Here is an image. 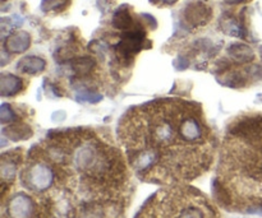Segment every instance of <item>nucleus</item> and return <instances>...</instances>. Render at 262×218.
Listing matches in <instances>:
<instances>
[{"label": "nucleus", "instance_id": "1", "mask_svg": "<svg viewBox=\"0 0 262 218\" xmlns=\"http://www.w3.org/2000/svg\"><path fill=\"white\" fill-rule=\"evenodd\" d=\"M117 134L135 175L164 186L191 183L206 174L217 146L201 105L178 97L128 109Z\"/></svg>", "mask_w": 262, "mask_h": 218}, {"label": "nucleus", "instance_id": "2", "mask_svg": "<svg viewBox=\"0 0 262 218\" xmlns=\"http://www.w3.org/2000/svg\"><path fill=\"white\" fill-rule=\"evenodd\" d=\"M51 174V184L37 197L51 218H74L99 207L124 206L129 188L125 156L91 128L49 133L32 148ZM36 197V196H35Z\"/></svg>", "mask_w": 262, "mask_h": 218}, {"label": "nucleus", "instance_id": "3", "mask_svg": "<svg viewBox=\"0 0 262 218\" xmlns=\"http://www.w3.org/2000/svg\"><path fill=\"white\" fill-rule=\"evenodd\" d=\"M212 191L227 211L262 216V112L238 115L228 124Z\"/></svg>", "mask_w": 262, "mask_h": 218}, {"label": "nucleus", "instance_id": "4", "mask_svg": "<svg viewBox=\"0 0 262 218\" xmlns=\"http://www.w3.org/2000/svg\"><path fill=\"white\" fill-rule=\"evenodd\" d=\"M135 218H222V214L204 193L181 184L152 194Z\"/></svg>", "mask_w": 262, "mask_h": 218}, {"label": "nucleus", "instance_id": "5", "mask_svg": "<svg viewBox=\"0 0 262 218\" xmlns=\"http://www.w3.org/2000/svg\"><path fill=\"white\" fill-rule=\"evenodd\" d=\"M184 22L189 27H202L207 25L212 17V10L209 5L201 2L189 3L183 10Z\"/></svg>", "mask_w": 262, "mask_h": 218}, {"label": "nucleus", "instance_id": "6", "mask_svg": "<svg viewBox=\"0 0 262 218\" xmlns=\"http://www.w3.org/2000/svg\"><path fill=\"white\" fill-rule=\"evenodd\" d=\"M31 45V36L25 31H18L8 36L5 40V50L9 54H20L27 50Z\"/></svg>", "mask_w": 262, "mask_h": 218}, {"label": "nucleus", "instance_id": "7", "mask_svg": "<svg viewBox=\"0 0 262 218\" xmlns=\"http://www.w3.org/2000/svg\"><path fill=\"white\" fill-rule=\"evenodd\" d=\"M46 66V61L38 56H25L18 61V71L25 74L36 76L37 73L42 71Z\"/></svg>", "mask_w": 262, "mask_h": 218}, {"label": "nucleus", "instance_id": "8", "mask_svg": "<svg viewBox=\"0 0 262 218\" xmlns=\"http://www.w3.org/2000/svg\"><path fill=\"white\" fill-rule=\"evenodd\" d=\"M0 83H2L3 96H15L23 89V79L17 76H13V74H3Z\"/></svg>", "mask_w": 262, "mask_h": 218}, {"label": "nucleus", "instance_id": "9", "mask_svg": "<svg viewBox=\"0 0 262 218\" xmlns=\"http://www.w3.org/2000/svg\"><path fill=\"white\" fill-rule=\"evenodd\" d=\"M133 17L132 14L128 10L127 5L124 7H120L117 12L114 13V17H113L112 25L113 27L118 28V30L122 31H127L133 28Z\"/></svg>", "mask_w": 262, "mask_h": 218}, {"label": "nucleus", "instance_id": "10", "mask_svg": "<svg viewBox=\"0 0 262 218\" xmlns=\"http://www.w3.org/2000/svg\"><path fill=\"white\" fill-rule=\"evenodd\" d=\"M228 53L234 60L239 61V63H248L255 58V53L252 49L245 43H234L228 49Z\"/></svg>", "mask_w": 262, "mask_h": 218}, {"label": "nucleus", "instance_id": "11", "mask_svg": "<svg viewBox=\"0 0 262 218\" xmlns=\"http://www.w3.org/2000/svg\"><path fill=\"white\" fill-rule=\"evenodd\" d=\"M72 0H42L41 9L42 12H63L71 5Z\"/></svg>", "mask_w": 262, "mask_h": 218}, {"label": "nucleus", "instance_id": "12", "mask_svg": "<svg viewBox=\"0 0 262 218\" xmlns=\"http://www.w3.org/2000/svg\"><path fill=\"white\" fill-rule=\"evenodd\" d=\"M222 26H223V31L227 32L228 35L232 36H238V37H243V28L237 20L234 19L233 17H227L223 18L222 20Z\"/></svg>", "mask_w": 262, "mask_h": 218}, {"label": "nucleus", "instance_id": "13", "mask_svg": "<svg viewBox=\"0 0 262 218\" xmlns=\"http://www.w3.org/2000/svg\"><path fill=\"white\" fill-rule=\"evenodd\" d=\"M178 0H150L151 4L159 5V7H168V5H173Z\"/></svg>", "mask_w": 262, "mask_h": 218}, {"label": "nucleus", "instance_id": "14", "mask_svg": "<svg viewBox=\"0 0 262 218\" xmlns=\"http://www.w3.org/2000/svg\"><path fill=\"white\" fill-rule=\"evenodd\" d=\"M224 2L228 3V4H241V3H245L247 0H224Z\"/></svg>", "mask_w": 262, "mask_h": 218}]
</instances>
